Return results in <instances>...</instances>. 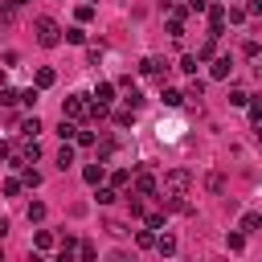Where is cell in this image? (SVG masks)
Wrapping results in <instances>:
<instances>
[{
	"label": "cell",
	"mask_w": 262,
	"mask_h": 262,
	"mask_svg": "<svg viewBox=\"0 0 262 262\" xmlns=\"http://www.w3.org/2000/svg\"><path fill=\"white\" fill-rule=\"evenodd\" d=\"M33 33H37V45H45V49H53V45L61 41V29H57L53 16H37V20H33Z\"/></svg>",
	"instance_id": "cell-1"
},
{
	"label": "cell",
	"mask_w": 262,
	"mask_h": 262,
	"mask_svg": "<svg viewBox=\"0 0 262 262\" xmlns=\"http://www.w3.org/2000/svg\"><path fill=\"white\" fill-rule=\"evenodd\" d=\"M188 188H192V172H188V168H172V172L164 176V192H168V196H184Z\"/></svg>",
	"instance_id": "cell-2"
},
{
	"label": "cell",
	"mask_w": 262,
	"mask_h": 262,
	"mask_svg": "<svg viewBox=\"0 0 262 262\" xmlns=\"http://www.w3.org/2000/svg\"><path fill=\"white\" fill-rule=\"evenodd\" d=\"M86 115H90V94H70V98L61 102V119L78 123V119H86Z\"/></svg>",
	"instance_id": "cell-3"
},
{
	"label": "cell",
	"mask_w": 262,
	"mask_h": 262,
	"mask_svg": "<svg viewBox=\"0 0 262 262\" xmlns=\"http://www.w3.org/2000/svg\"><path fill=\"white\" fill-rule=\"evenodd\" d=\"M37 156H41V143H37V139H20L8 160H12V168H25V164H33Z\"/></svg>",
	"instance_id": "cell-4"
},
{
	"label": "cell",
	"mask_w": 262,
	"mask_h": 262,
	"mask_svg": "<svg viewBox=\"0 0 262 262\" xmlns=\"http://www.w3.org/2000/svg\"><path fill=\"white\" fill-rule=\"evenodd\" d=\"M139 74H147V78H164L168 66H164L160 57H143V61H139Z\"/></svg>",
	"instance_id": "cell-5"
},
{
	"label": "cell",
	"mask_w": 262,
	"mask_h": 262,
	"mask_svg": "<svg viewBox=\"0 0 262 262\" xmlns=\"http://www.w3.org/2000/svg\"><path fill=\"white\" fill-rule=\"evenodd\" d=\"M74 254H78V237H70V233H66V237H61V250H57V258H53V262H78Z\"/></svg>",
	"instance_id": "cell-6"
},
{
	"label": "cell",
	"mask_w": 262,
	"mask_h": 262,
	"mask_svg": "<svg viewBox=\"0 0 262 262\" xmlns=\"http://www.w3.org/2000/svg\"><path fill=\"white\" fill-rule=\"evenodd\" d=\"M135 192H139V196H151V192H156V176L139 172V176H135Z\"/></svg>",
	"instance_id": "cell-7"
},
{
	"label": "cell",
	"mask_w": 262,
	"mask_h": 262,
	"mask_svg": "<svg viewBox=\"0 0 262 262\" xmlns=\"http://www.w3.org/2000/svg\"><path fill=\"white\" fill-rule=\"evenodd\" d=\"M156 250H160L164 258H172V254H176V237H172V233H156Z\"/></svg>",
	"instance_id": "cell-8"
},
{
	"label": "cell",
	"mask_w": 262,
	"mask_h": 262,
	"mask_svg": "<svg viewBox=\"0 0 262 262\" xmlns=\"http://www.w3.org/2000/svg\"><path fill=\"white\" fill-rule=\"evenodd\" d=\"M111 98H115V86H111V82H98V90H94V102H98V106H111Z\"/></svg>",
	"instance_id": "cell-9"
},
{
	"label": "cell",
	"mask_w": 262,
	"mask_h": 262,
	"mask_svg": "<svg viewBox=\"0 0 262 262\" xmlns=\"http://www.w3.org/2000/svg\"><path fill=\"white\" fill-rule=\"evenodd\" d=\"M20 135H25V139H37V135H41V119H37V115H29V119L20 123Z\"/></svg>",
	"instance_id": "cell-10"
},
{
	"label": "cell",
	"mask_w": 262,
	"mask_h": 262,
	"mask_svg": "<svg viewBox=\"0 0 262 262\" xmlns=\"http://www.w3.org/2000/svg\"><path fill=\"white\" fill-rule=\"evenodd\" d=\"M16 180H20V188H37V184H41V172H37V168H20Z\"/></svg>",
	"instance_id": "cell-11"
},
{
	"label": "cell",
	"mask_w": 262,
	"mask_h": 262,
	"mask_svg": "<svg viewBox=\"0 0 262 262\" xmlns=\"http://www.w3.org/2000/svg\"><path fill=\"white\" fill-rule=\"evenodd\" d=\"M233 70V57H213V78H229Z\"/></svg>",
	"instance_id": "cell-12"
},
{
	"label": "cell",
	"mask_w": 262,
	"mask_h": 262,
	"mask_svg": "<svg viewBox=\"0 0 262 262\" xmlns=\"http://www.w3.org/2000/svg\"><path fill=\"white\" fill-rule=\"evenodd\" d=\"M82 180L86 184H102V164H86L82 168Z\"/></svg>",
	"instance_id": "cell-13"
},
{
	"label": "cell",
	"mask_w": 262,
	"mask_h": 262,
	"mask_svg": "<svg viewBox=\"0 0 262 262\" xmlns=\"http://www.w3.org/2000/svg\"><path fill=\"white\" fill-rule=\"evenodd\" d=\"M53 82H57V74H53L49 66H45V70H37V90H45V86H53Z\"/></svg>",
	"instance_id": "cell-14"
},
{
	"label": "cell",
	"mask_w": 262,
	"mask_h": 262,
	"mask_svg": "<svg viewBox=\"0 0 262 262\" xmlns=\"http://www.w3.org/2000/svg\"><path fill=\"white\" fill-rule=\"evenodd\" d=\"M33 246H37V250H49V246H53V233H49V229H37V233H33Z\"/></svg>",
	"instance_id": "cell-15"
},
{
	"label": "cell",
	"mask_w": 262,
	"mask_h": 262,
	"mask_svg": "<svg viewBox=\"0 0 262 262\" xmlns=\"http://www.w3.org/2000/svg\"><path fill=\"white\" fill-rule=\"evenodd\" d=\"M213 49H217V37H209V41L196 49V61H209V57H213Z\"/></svg>",
	"instance_id": "cell-16"
},
{
	"label": "cell",
	"mask_w": 262,
	"mask_h": 262,
	"mask_svg": "<svg viewBox=\"0 0 262 262\" xmlns=\"http://www.w3.org/2000/svg\"><path fill=\"white\" fill-rule=\"evenodd\" d=\"M201 94H205V82H201V78H192V82H188V90H184V98H192V102H196Z\"/></svg>",
	"instance_id": "cell-17"
},
{
	"label": "cell",
	"mask_w": 262,
	"mask_h": 262,
	"mask_svg": "<svg viewBox=\"0 0 262 262\" xmlns=\"http://www.w3.org/2000/svg\"><path fill=\"white\" fill-rule=\"evenodd\" d=\"M0 102H4V106H16V102H20V90L4 86V90H0Z\"/></svg>",
	"instance_id": "cell-18"
},
{
	"label": "cell",
	"mask_w": 262,
	"mask_h": 262,
	"mask_svg": "<svg viewBox=\"0 0 262 262\" xmlns=\"http://www.w3.org/2000/svg\"><path fill=\"white\" fill-rule=\"evenodd\" d=\"M111 156H115V139H102V143H98V164H106Z\"/></svg>",
	"instance_id": "cell-19"
},
{
	"label": "cell",
	"mask_w": 262,
	"mask_h": 262,
	"mask_svg": "<svg viewBox=\"0 0 262 262\" xmlns=\"http://www.w3.org/2000/svg\"><path fill=\"white\" fill-rule=\"evenodd\" d=\"M70 164H74V147H70V143H66V147H61V151H57V168H61V172H66V168H70Z\"/></svg>",
	"instance_id": "cell-20"
},
{
	"label": "cell",
	"mask_w": 262,
	"mask_h": 262,
	"mask_svg": "<svg viewBox=\"0 0 262 262\" xmlns=\"http://www.w3.org/2000/svg\"><path fill=\"white\" fill-rule=\"evenodd\" d=\"M12 20H16V8L4 0V4H0V25H12Z\"/></svg>",
	"instance_id": "cell-21"
},
{
	"label": "cell",
	"mask_w": 262,
	"mask_h": 262,
	"mask_svg": "<svg viewBox=\"0 0 262 262\" xmlns=\"http://www.w3.org/2000/svg\"><path fill=\"white\" fill-rule=\"evenodd\" d=\"M196 66H201V61H196L192 53H184V57H180V70H184V74H192V78H196Z\"/></svg>",
	"instance_id": "cell-22"
},
{
	"label": "cell",
	"mask_w": 262,
	"mask_h": 262,
	"mask_svg": "<svg viewBox=\"0 0 262 262\" xmlns=\"http://www.w3.org/2000/svg\"><path fill=\"white\" fill-rule=\"evenodd\" d=\"M127 106H131V111H139V106H143V94H139L135 86H127Z\"/></svg>",
	"instance_id": "cell-23"
},
{
	"label": "cell",
	"mask_w": 262,
	"mask_h": 262,
	"mask_svg": "<svg viewBox=\"0 0 262 262\" xmlns=\"http://www.w3.org/2000/svg\"><path fill=\"white\" fill-rule=\"evenodd\" d=\"M160 98H164V106H180V102H184V94H180V90H164Z\"/></svg>",
	"instance_id": "cell-24"
},
{
	"label": "cell",
	"mask_w": 262,
	"mask_h": 262,
	"mask_svg": "<svg viewBox=\"0 0 262 262\" xmlns=\"http://www.w3.org/2000/svg\"><path fill=\"white\" fill-rule=\"evenodd\" d=\"M74 131H78V123H70V119L57 123V135H61V139H74Z\"/></svg>",
	"instance_id": "cell-25"
},
{
	"label": "cell",
	"mask_w": 262,
	"mask_h": 262,
	"mask_svg": "<svg viewBox=\"0 0 262 262\" xmlns=\"http://www.w3.org/2000/svg\"><path fill=\"white\" fill-rule=\"evenodd\" d=\"M135 242H139L143 250H147V246H156V229H139V233H135Z\"/></svg>",
	"instance_id": "cell-26"
},
{
	"label": "cell",
	"mask_w": 262,
	"mask_h": 262,
	"mask_svg": "<svg viewBox=\"0 0 262 262\" xmlns=\"http://www.w3.org/2000/svg\"><path fill=\"white\" fill-rule=\"evenodd\" d=\"M37 98H41V94H37V86H29V90H20V102H25V106H37Z\"/></svg>",
	"instance_id": "cell-27"
},
{
	"label": "cell",
	"mask_w": 262,
	"mask_h": 262,
	"mask_svg": "<svg viewBox=\"0 0 262 262\" xmlns=\"http://www.w3.org/2000/svg\"><path fill=\"white\" fill-rule=\"evenodd\" d=\"M29 221H45V205H41V201L29 205Z\"/></svg>",
	"instance_id": "cell-28"
},
{
	"label": "cell",
	"mask_w": 262,
	"mask_h": 262,
	"mask_svg": "<svg viewBox=\"0 0 262 262\" xmlns=\"http://www.w3.org/2000/svg\"><path fill=\"white\" fill-rule=\"evenodd\" d=\"M143 221H147V229H164V213H143Z\"/></svg>",
	"instance_id": "cell-29"
},
{
	"label": "cell",
	"mask_w": 262,
	"mask_h": 262,
	"mask_svg": "<svg viewBox=\"0 0 262 262\" xmlns=\"http://www.w3.org/2000/svg\"><path fill=\"white\" fill-rule=\"evenodd\" d=\"M254 229H258V213H246L242 217V233H254Z\"/></svg>",
	"instance_id": "cell-30"
},
{
	"label": "cell",
	"mask_w": 262,
	"mask_h": 262,
	"mask_svg": "<svg viewBox=\"0 0 262 262\" xmlns=\"http://www.w3.org/2000/svg\"><path fill=\"white\" fill-rule=\"evenodd\" d=\"M66 41H74V45H82V41H86V33H82V29L74 25V29H66Z\"/></svg>",
	"instance_id": "cell-31"
},
{
	"label": "cell",
	"mask_w": 262,
	"mask_h": 262,
	"mask_svg": "<svg viewBox=\"0 0 262 262\" xmlns=\"http://www.w3.org/2000/svg\"><path fill=\"white\" fill-rule=\"evenodd\" d=\"M229 102H233V106H246L250 94H246V90H229Z\"/></svg>",
	"instance_id": "cell-32"
},
{
	"label": "cell",
	"mask_w": 262,
	"mask_h": 262,
	"mask_svg": "<svg viewBox=\"0 0 262 262\" xmlns=\"http://www.w3.org/2000/svg\"><path fill=\"white\" fill-rule=\"evenodd\" d=\"M127 180H131V172H123V168H119V172H115V176H111V188H123V184H127Z\"/></svg>",
	"instance_id": "cell-33"
},
{
	"label": "cell",
	"mask_w": 262,
	"mask_h": 262,
	"mask_svg": "<svg viewBox=\"0 0 262 262\" xmlns=\"http://www.w3.org/2000/svg\"><path fill=\"white\" fill-rule=\"evenodd\" d=\"M16 192H20V180L8 176V180H4V196H16Z\"/></svg>",
	"instance_id": "cell-34"
},
{
	"label": "cell",
	"mask_w": 262,
	"mask_h": 262,
	"mask_svg": "<svg viewBox=\"0 0 262 262\" xmlns=\"http://www.w3.org/2000/svg\"><path fill=\"white\" fill-rule=\"evenodd\" d=\"M225 246H229V250H242V246H246V233H229Z\"/></svg>",
	"instance_id": "cell-35"
},
{
	"label": "cell",
	"mask_w": 262,
	"mask_h": 262,
	"mask_svg": "<svg viewBox=\"0 0 262 262\" xmlns=\"http://www.w3.org/2000/svg\"><path fill=\"white\" fill-rule=\"evenodd\" d=\"M131 119H135V111H119V115H115V123H119V127H131Z\"/></svg>",
	"instance_id": "cell-36"
},
{
	"label": "cell",
	"mask_w": 262,
	"mask_h": 262,
	"mask_svg": "<svg viewBox=\"0 0 262 262\" xmlns=\"http://www.w3.org/2000/svg\"><path fill=\"white\" fill-rule=\"evenodd\" d=\"M74 139H78V143H82V147H90V143H94V135H90V131H82V127H78V131H74Z\"/></svg>",
	"instance_id": "cell-37"
},
{
	"label": "cell",
	"mask_w": 262,
	"mask_h": 262,
	"mask_svg": "<svg viewBox=\"0 0 262 262\" xmlns=\"http://www.w3.org/2000/svg\"><path fill=\"white\" fill-rule=\"evenodd\" d=\"M74 16H78V20H90V16H94V8H90V4H78V12H74Z\"/></svg>",
	"instance_id": "cell-38"
},
{
	"label": "cell",
	"mask_w": 262,
	"mask_h": 262,
	"mask_svg": "<svg viewBox=\"0 0 262 262\" xmlns=\"http://www.w3.org/2000/svg\"><path fill=\"white\" fill-rule=\"evenodd\" d=\"M225 20H246V8H225Z\"/></svg>",
	"instance_id": "cell-39"
},
{
	"label": "cell",
	"mask_w": 262,
	"mask_h": 262,
	"mask_svg": "<svg viewBox=\"0 0 262 262\" xmlns=\"http://www.w3.org/2000/svg\"><path fill=\"white\" fill-rule=\"evenodd\" d=\"M86 57H90V66H98V61H102V49H98V45H90V49H86Z\"/></svg>",
	"instance_id": "cell-40"
},
{
	"label": "cell",
	"mask_w": 262,
	"mask_h": 262,
	"mask_svg": "<svg viewBox=\"0 0 262 262\" xmlns=\"http://www.w3.org/2000/svg\"><path fill=\"white\" fill-rule=\"evenodd\" d=\"M221 188H225V180H221V176L213 172V176H209V192H221Z\"/></svg>",
	"instance_id": "cell-41"
},
{
	"label": "cell",
	"mask_w": 262,
	"mask_h": 262,
	"mask_svg": "<svg viewBox=\"0 0 262 262\" xmlns=\"http://www.w3.org/2000/svg\"><path fill=\"white\" fill-rule=\"evenodd\" d=\"M115 201V188H98V205H111Z\"/></svg>",
	"instance_id": "cell-42"
},
{
	"label": "cell",
	"mask_w": 262,
	"mask_h": 262,
	"mask_svg": "<svg viewBox=\"0 0 262 262\" xmlns=\"http://www.w3.org/2000/svg\"><path fill=\"white\" fill-rule=\"evenodd\" d=\"M184 8H188V12H205V8H209V0H188Z\"/></svg>",
	"instance_id": "cell-43"
},
{
	"label": "cell",
	"mask_w": 262,
	"mask_h": 262,
	"mask_svg": "<svg viewBox=\"0 0 262 262\" xmlns=\"http://www.w3.org/2000/svg\"><path fill=\"white\" fill-rule=\"evenodd\" d=\"M258 12H262V0H250L246 4V16H258Z\"/></svg>",
	"instance_id": "cell-44"
},
{
	"label": "cell",
	"mask_w": 262,
	"mask_h": 262,
	"mask_svg": "<svg viewBox=\"0 0 262 262\" xmlns=\"http://www.w3.org/2000/svg\"><path fill=\"white\" fill-rule=\"evenodd\" d=\"M106 262H135V258H131V254H123V250H115V254H111Z\"/></svg>",
	"instance_id": "cell-45"
},
{
	"label": "cell",
	"mask_w": 262,
	"mask_h": 262,
	"mask_svg": "<svg viewBox=\"0 0 262 262\" xmlns=\"http://www.w3.org/2000/svg\"><path fill=\"white\" fill-rule=\"evenodd\" d=\"M8 156H12V143H4V139H0V160H8Z\"/></svg>",
	"instance_id": "cell-46"
},
{
	"label": "cell",
	"mask_w": 262,
	"mask_h": 262,
	"mask_svg": "<svg viewBox=\"0 0 262 262\" xmlns=\"http://www.w3.org/2000/svg\"><path fill=\"white\" fill-rule=\"evenodd\" d=\"M29 262H45V258H41V254H37V250H29Z\"/></svg>",
	"instance_id": "cell-47"
},
{
	"label": "cell",
	"mask_w": 262,
	"mask_h": 262,
	"mask_svg": "<svg viewBox=\"0 0 262 262\" xmlns=\"http://www.w3.org/2000/svg\"><path fill=\"white\" fill-rule=\"evenodd\" d=\"M8 4H12V8H25V4H29V0H8Z\"/></svg>",
	"instance_id": "cell-48"
},
{
	"label": "cell",
	"mask_w": 262,
	"mask_h": 262,
	"mask_svg": "<svg viewBox=\"0 0 262 262\" xmlns=\"http://www.w3.org/2000/svg\"><path fill=\"white\" fill-rule=\"evenodd\" d=\"M0 262H4V250H0Z\"/></svg>",
	"instance_id": "cell-49"
}]
</instances>
